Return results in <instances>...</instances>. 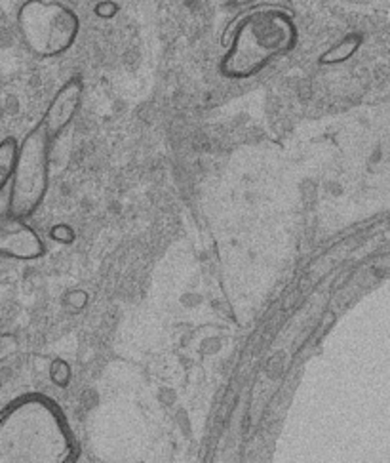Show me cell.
<instances>
[{"label": "cell", "mask_w": 390, "mask_h": 463, "mask_svg": "<svg viewBox=\"0 0 390 463\" xmlns=\"http://www.w3.org/2000/svg\"><path fill=\"white\" fill-rule=\"evenodd\" d=\"M17 340L12 334H0V363L10 359L12 354L17 351Z\"/></svg>", "instance_id": "cell-8"}, {"label": "cell", "mask_w": 390, "mask_h": 463, "mask_svg": "<svg viewBox=\"0 0 390 463\" xmlns=\"http://www.w3.org/2000/svg\"><path fill=\"white\" fill-rule=\"evenodd\" d=\"M362 43H364V37L360 33H350L339 43L328 48L320 56V60H318V63L320 65H341V63L348 61L354 53L360 50Z\"/></svg>", "instance_id": "cell-6"}, {"label": "cell", "mask_w": 390, "mask_h": 463, "mask_svg": "<svg viewBox=\"0 0 390 463\" xmlns=\"http://www.w3.org/2000/svg\"><path fill=\"white\" fill-rule=\"evenodd\" d=\"M82 96L84 84L79 77H73L60 88L54 98H51L48 109L41 120L51 141L58 139L70 127V122L75 120L82 105Z\"/></svg>", "instance_id": "cell-5"}, {"label": "cell", "mask_w": 390, "mask_h": 463, "mask_svg": "<svg viewBox=\"0 0 390 463\" xmlns=\"http://www.w3.org/2000/svg\"><path fill=\"white\" fill-rule=\"evenodd\" d=\"M20 158V141L14 136L0 139V191H5L12 184Z\"/></svg>", "instance_id": "cell-7"}, {"label": "cell", "mask_w": 390, "mask_h": 463, "mask_svg": "<svg viewBox=\"0 0 390 463\" xmlns=\"http://www.w3.org/2000/svg\"><path fill=\"white\" fill-rule=\"evenodd\" d=\"M0 387H3V380H0Z\"/></svg>", "instance_id": "cell-11"}, {"label": "cell", "mask_w": 390, "mask_h": 463, "mask_svg": "<svg viewBox=\"0 0 390 463\" xmlns=\"http://www.w3.org/2000/svg\"><path fill=\"white\" fill-rule=\"evenodd\" d=\"M51 380H54L58 385H65L69 382V368L63 361H56L51 364Z\"/></svg>", "instance_id": "cell-9"}, {"label": "cell", "mask_w": 390, "mask_h": 463, "mask_svg": "<svg viewBox=\"0 0 390 463\" xmlns=\"http://www.w3.org/2000/svg\"><path fill=\"white\" fill-rule=\"evenodd\" d=\"M44 254V241L25 220L12 216L0 220V256L17 261H32Z\"/></svg>", "instance_id": "cell-4"}, {"label": "cell", "mask_w": 390, "mask_h": 463, "mask_svg": "<svg viewBox=\"0 0 390 463\" xmlns=\"http://www.w3.org/2000/svg\"><path fill=\"white\" fill-rule=\"evenodd\" d=\"M50 235H51V239L60 241V242H70V241L75 239V233L67 225H56L54 229L50 231Z\"/></svg>", "instance_id": "cell-10"}, {"label": "cell", "mask_w": 390, "mask_h": 463, "mask_svg": "<svg viewBox=\"0 0 390 463\" xmlns=\"http://www.w3.org/2000/svg\"><path fill=\"white\" fill-rule=\"evenodd\" d=\"M297 37V25L286 10L276 6L247 10L225 33L228 48L219 63L221 75L233 80L252 79L288 56Z\"/></svg>", "instance_id": "cell-1"}, {"label": "cell", "mask_w": 390, "mask_h": 463, "mask_svg": "<svg viewBox=\"0 0 390 463\" xmlns=\"http://www.w3.org/2000/svg\"><path fill=\"white\" fill-rule=\"evenodd\" d=\"M15 20L27 50L42 60L63 56L80 33L79 14L56 0H27Z\"/></svg>", "instance_id": "cell-2"}, {"label": "cell", "mask_w": 390, "mask_h": 463, "mask_svg": "<svg viewBox=\"0 0 390 463\" xmlns=\"http://www.w3.org/2000/svg\"><path fill=\"white\" fill-rule=\"evenodd\" d=\"M50 146L51 139L41 122L23 137L10 184L8 216L27 220L42 206L50 187Z\"/></svg>", "instance_id": "cell-3"}]
</instances>
